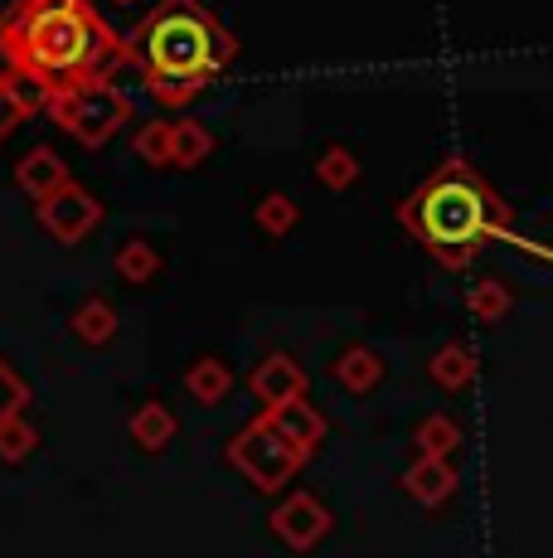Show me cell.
<instances>
[{
    "label": "cell",
    "mask_w": 553,
    "mask_h": 558,
    "mask_svg": "<svg viewBox=\"0 0 553 558\" xmlns=\"http://www.w3.org/2000/svg\"><path fill=\"white\" fill-rule=\"evenodd\" d=\"M0 63L49 98L126 63V39L93 10V0H10L0 15Z\"/></svg>",
    "instance_id": "cell-1"
},
{
    "label": "cell",
    "mask_w": 553,
    "mask_h": 558,
    "mask_svg": "<svg viewBox=\"0 0 553 558\" xmlns=\"http://www.w3.org/2000/svg\"><path fill=\"white\" fill-rule=\"evenodd\" d=\"M233 35L205 0H161L126 39V63H136L161 107H189L233 63Z\"/></svg>",
    "instance_id": "cell-2"
},
{
    "label": "cell",
    "mask_w": 553,
    "mask_h": 558,
    "mask_svg": "<svg viewBox=\"0 0 553 558\" xmlns=\"http://www.w3.org/2000/svg\"><path fill=\"white\" fill-rule=\"evenodd\" d=\"M398 223L442 267L462 272L486 243L505 239L509 204L476 175L466 160H442L408 199L398 204Z\"/></svg>",
    "instance_id": "cell-3"
},
{
    "label": "cell",
    "mask_w": 553,
    "mask_h": 558,
    "mask_svg": "<svg viewBox=\"0 0 553 558\" xmlns=\"http://www.w3.org/2000/svg\"><path fill=\"white\" fill-rule=\"evenodd\" d=\"M45 112L54 117V126L73 136L78 146H108L126 122H132V98L116 88L112 78H88L73 83V88H59L45 98Z\"/></svg>",
    "instance_id": "cell-4"
},
{
    "label": "cell",
    "mask_w": 553,
    "mask_h": 558,
    "mask_svg": "<svg viewBox=\"0 0 553 558\" xmlns=\"http://www.w3.org/2000/svg\"><path fill=\"white\" fill-rule=\"evenodd\" d=\"M229 461H233V466H238L258 490H282L286 481H292L296 471L306 466V452L292 442V437L276 433L272 417L262 413V417H253V423L229 442Z\"/></svg>",
    "instance_id": "cell-5"
},
{
    "label": "cell",
    "mask_w": 553,
    "mask_h": 558,
    "mask_svg": "<svg viewBox=\"0 0 553 558\" xmlns=\"http://www.w3.org/2000/svg\"><path fill=\"white\" fill-rule=\"evenodd\" d=\"M35 219H39V229H45L54 243L73 248V243H83L102 223V204L93 199L78 180H69V185H59L54 195L35 199Z\"/></svg>",
    "instance_id": "cell-6"
},
{
    "label": "cell",
    "mask_w": 553,
    "mask_h": 558,
    "mask_svg": "<svg viewBox=\"0 0 553 558\" xmlns=\"http://www.w3.org/2000/svg\"><path fill=\"white\" fill-rule=\"evenodd\" d=\"M325 530H331V510H325L311 490H296L292 500H282V506L272 510V534L282 544H292L296 554H306L311 544H321Z\"/></svg>",
    "instance_id": "cell-7"
},
{
    "label": "cell",
    "mask_w": 553,
    "mask_h": 558,
    "mask_svg": "<svg viewBox=\"0 0 553 558\" xmlns=\"http://www.w3.org/2000/svg\"><path fill=\"white\" fill-rule=\"evenodd\" d=\"M248 389L262 408H276L286 399H306V369L292 355L276 350V355L258 360V369H248Z\"/></svg>",
    "instance_id": "cell-8"
},
{
    "label": "cell",
    "mask_w": 553,
    "mask_h": 558,
    "mask_svg": "<svg viewBox=\"0 0 553 558\" xmlns=\"http://www.w3.org/2000/svg\"><path fill=\"white\" fill-rule=\"evenodd\" d=\"M403 490H408L418 506H442V500L456 496V466L452 457H418L408 471H403Z\"/></svg>",
    "instance_id": "cell-9"
},
{
    "label": "cell",
    "mask_w": 553,
    "mask_h": 558,
    "mask_svg": "<svg viewBox=\"0 0 553 558\" xmlns=\"http://www.w3.org/2000/svg\"><path fill=\"white\" fill-rule=\"evenodd\" d=\"M262 413H268L276 433H282V437H292V442L302 447L306 457H311L316 447L325 442V417L316 413V408L306 403V399H286V403H276V408H262Z\"/></svg>",
    "instance_id": "cell-10"
},
{
    "label": "cell",
    "mask_w": 553,
    "mask_h": 558,
    "mask_svg": "<svg viewBox=\"0 0 553 558\" xmlns=\"http://www.w3.org/2000/svg\"><path fill=\"white\" fill-rule=\"evenodd\" d=\"M15 185L25 190L29 199H45V195H54L59 185H69V166L59 160L54 146H35V151L15 166Z\"/></svg>",
    "instance_id": "cell-11"
},
{
    "label": "cell",
    "mask_w": 553,
    "mask_h": 558,
    "mask_svg": "<svg viewBox=\"0 0 553 558\" xmlns=\"http://www.w3.org/2000/svg\"><path fill=\"white\" fill-rule=\"evenodd\" d=\"M379 379H384V360H379V350L349 345L345 355L335 360V384L345 393H359V399H365L369 389H379Z\"/></svg>",
    "instance_id": "cell-12"
},
{
    "label": "cell",
    "mask_w": 553,
    "mask_h": 558,
    "mask_svg": "<svg viewBox=\"0 0 553 558\" xmlns=\"http://www.w3.org/2000/svg\"><path fill=\"white\" fill-rule=\"evenodd\" d=\"M209 156H214V132L205 122L185 117V122L170 126V166L175 170H199Z\"/></svg>",
    "instance_id": "cell-13"
},
{
    "label": "cell",
    "mask_w": 553,
    "mask_h": 558,
    "mask_svg": "<svg viewBox=\"0 0 553 558\" xmlns=\"http://www.w3.org/2000/svg\"><path fill=\"white\" fill-rule=\"evenodd\" d=\"M175 413H170L165 403H142L132 413V423H126V433H132V442L142 447V452H161V447L170 442V437H175Z\"/></svg>",
    "instance_id": "cell-14"
},
{
    "label": "cell",
    "mask_w": 553,
    "mask_h": 558,
    "mask_svg": "<svg viewBox=\"0 0 553 558\" xmlns=\"http://www.w3.org/2000/svg\"><path fill=\"white\" fill-rule=\"evenodd\" d=\"M185 389H189V399H195V403L214 408V403L229 399V389H233V374H229V364H223V360L205 355V360H195V364H189V374H185Z\"/></svg>",
    "instance_id": "cell-15"
},
{
    "label": "cell",
    "mask_w": 553,
    "mask_h": 558,
    "mask_svg": "<svg viewBox=\"0 0 553 558\" xmlns=\"http://www.w3.org/2000/svg\"><path fill=\"white\" fill-rule=\"evenodd\" d=\"M39 102H45L39 93H25V83H20L15 73L0 69V142H5L29 112H39Z\"/></svg>",
    "instance_id": "cell-16"
},
{
    "label": "cell",
    "mask_w": 553,
    "mask_h": 558,
    "mask_svg": "<svg viewBox=\"0 0 553 558\" xmlns=\"http://www.w3.org/2000/svg\"><path fill=\"white\" fill-rule=\"evenodd\" d=\"M73 336L83 340V345H108V340L116 336V311L102 302V296H88L78 311H73Z\"/></svg>",
    "instance_id": "cell-17"
},
{
    "label": "cell",
    "mask_w": 553,
    "mask_h": 558,
    "mask_svg": "<svg viewBox=\"0 0 553 558\" xmlns=\"http://www.w3.org/2000/svg\"><path fill=\"white\" fill-rule=\"evenodd\" d=\"M413 442H418V457H456L462 452V423L446 413H432L418 423V437H413Z\"/></svg>",
    "instance_id": "cell-18"
},
{
    "label": "cell",
    "mask_w": 553,
    "mask_h": 558,
    "mask_svg": "<svg viewBox=\"0 0 553 558\" xmlns=\"http://www.w3.org/2000/svg\"><path fill=\"white\" fill-rule=\"evenodd\" d=\"M253 219H258V229L268 233V239H286V233L302 223V209H296L292 195H282V190H272V195L258 199V209H253Z\"/></svg>",
    "instance_id": "cell-19"
},
{
    "label": "cell",
    "mask_w": 553,
    "mask_h": 558,
    "mask_svg": "<svg viewBox=\"0 0 553 558\" xmlns=\"http://www.w3.org/2000/svg\"><path fill=\"white\" fill-rule=\"evenodd\" d=\"M428 374H432V384H438V389H466V384H471V374H476V360H471V350H466V345H442L438 355H432Z\"/></svg>",
    "instance_id": "cell-20"
},
{
    "label": "cell",
    "mask_w": 553,
    "mask_h": 558,
    "mask_svg": "<svg viewBox=\"0 0 553 558\" xmlns=\"http://www.w3.org/2000/svg\"><path fill=\"white\" fill-rule=\"evenodd\" d=\"M156 272H161V253L146 239H126L122 248H116V277H122V282H151Z\"/></svg>",
    "instance_id": "cell-21"
},
{
    "label": "cell",
    "mask_w": 553,
    "mask_h": 558,
    "mask_svg": "<svg viewBox=\"0 0 553 558\" xmlns=\"http://www.w3.org/2000/svg\"><path fill=\"white\" fill-rule=\"evenodd\" d=\"M316 180L325 190H349L359 180V156L349 146H325L321 160H316Z\"/></svg>",
    "instance_id": "cell-22"
},
{
    "label": "cell",
    "mask_w": 553,
    "mask_h": 558,
    "mask_svg": "<svg viewBox=\"0 0 553 558\" xmlns=\"http://www.w3.org/2000/svg\"><path fill=\"white\" fill-rule=\"evenodd\" d=\"M35 447H39V427L29 423L25 413L10 417V423L0 427V461H10V466H15V461H25Z\"/></svg>",
    "instance_id": "cell-23"
},
{
    "label": "cell",
    "mask_w": 553,
    "mask_h": 558,
    "mask_svg": "<svg viewBox=\"0 0 553 558\" xmlns=\"http://www.w3.org/2000/svg\"><path fill=\"white\" fill-rule=\"evenodd\" d=\"M170 126L175 122H146L132 142V151L142 156L151 170H170Z\"/></svg>",
    "instance_id": "cell-24"
},
{
    "label": "cell",
    "mask_w": 553,
    "mask_h": 558,
    "mask_svg": "<svg viewBox=\"0 0 553 558\" xmlns=\"http://www.w3.org/2000/svg\"><path fill=\"white\" fill-rule=\"evenodd\" d=\"M25 408H29V384L0 360V427H5L10 417H20Z\"/></svg>",
    "instance_id": "cell-25"
},
{
    "label": "cell",
    "mask_w": 553,
    "mask_h": 558,
    "mask_svg": "<svg viewBox=\"0 0 553 558\" xmlns=\"http://www.w3.org/2000/svg\"><path fill=\"white\" fill-rule=\"evenodd\" d=\"M471 311L481 320H505V311H509V292L500 282H481L471 292Z\"/></svg>",
    "instance_id": "cell-26"
},
{
    "label": "cell",
    "mask_w": 553,
    "mask_h": 558,
    "mask_svg": "<svg viewBox=\"0 0 553 558\" xmlns=\"http://www.w3.org/2000/svg\"><path fill=\"white\" fill-rule=\"evenodd\" d=\"M116 5H132V0H116Z\"/></svg>",
    "instance_id": "cell-27"
}]
</instances>
